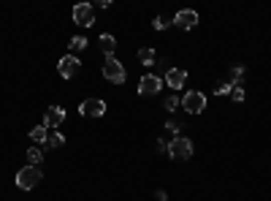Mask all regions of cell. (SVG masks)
<instances>
[{"label": "cell", "instance_id": "obj_21", "mask_svg": "<svg viewBox=\"0 0 271 201\" xmlns=\"http://www.w3.org/2000/svg\"><path fill=\"white\" fill-rule=\"evenodd\" d=\"M230 98H233L236 104H241V100H244V84L241 87H233V90H230Z\"/></svg>", "mask_w": 271, "mask_h": 201}, {"label": "cell", "instance_id": "obj_12", "mask_svg": "<svg viewBox=\"0 0 271 201\" xmlns=\"http://www.w3.org/2000/svg\"><path fill=\"white\" fill-rule=\"evenodd\" d=\"M101 49H103V55L106 57H114V49H117V41H114V36H109V33H103L101 36Z\"/></svg>", "mask_w": 271, "mask_h": 201}, {"label": "cell", "instance_id": "obj_5", "mask_svg": "<svg viewBox=\"0 0 271 201\" xmlns=\"http://www.w3.org/2000/svg\"><path fill=\"white\" fill-rule=\"evenodd\" d=\"M160 87H163V79L157 76V73H144L141 82H138V95H144V98L157 95V92H160Z\"/></svg>", "mask_w": 271, "mask_h": 201}, {"label": "cell", "instance_id": "obj_20", "mask_svg": "<svg viewBox=\"0 0 271 201\" xmlns=\"http://www.w3.org/2000/svg\"><path fill=\"white\" fill-rule=\"evenodd\" d=\"M182 106V100H179V95H171V98H166V109L168 112H176Z\"/></svg>", "mask_w": 271, "mask_h": 201}, {"label": "cell", "instance_id": "obj_8", "mask_svg": "<svg viewBox=\"0 0 271 201\" xmlns=\"http://www.w3.org/2000/svg\"><path fill=\"white\" fill-rule=\"evenodd\" d=\"M79 68H82V60H79L76 55H71V52H68L65 57H60V63H57V71H60V76H63V79L76 76Z\"/></svg>", "mask_w": 271, "mask_h": 201}, {"label": "cell", "instance_id": "obj_9", "mask_svg": "<svg viewBox=\"0 0 271 201\" xmlns=\"http://www.w3.org/2000/svg\"><path fill=\"white\" fill-rule=\"evenodd\" d=\"M63 123H65V109L63 106H49V109L44 112V128L55 131V128H60Z\"/></svg>", "mask_w": 271, "mask_h": 201}, {"label": "cell", "instance_id": "obj_17", "mask_svg": "<svg viewBox=\"0 0 271 201\" xmlns=\"http://www.w3.org/2000/svg\"><path fill=\"white\" fill-rule=\"evenodd\" d=\"M46 144H49L52 150H60V147L65 144V136H63V133H57V131H49V139H46Z\"/></svg>", "mask_w": 271, "mask_h": 201}, {"label": "cell", "instance_id": "obj_7", "mask_svg": "<svg viewBox=\"0 0 271 201\" xmlns=\"http://www.w3.org/2000/svg\"><path fill=\"white\" fill-rule=\"evenodd\" d=\"M79 115L82 117H103L106 115V100L101 98H87L79 104Z\"/></svg>", "mask_w": 271, "mask_h": 201}, {"label": "cell", "instance_id": "obj_10", "mask_svg": "<svg viewBox=\"0 0 271 201\" xmlns=\"http://www.w3.org/2000/svg\"><path fill=\"white\" fill-rule=\"evenodd\" d=\"M174 25H176L179 30H193L195 25H198V11H193V9H182V11H176Z\"/></svg>", "mask_w": 271, "mask_h": 201}, {"label": "cell", "instance_id": "obj_25", "mask_svg": "<svg viewBox=\"0 0 271 201\" xmlns=\"http://www.w3.org/2000/svg\"><path fill=\"white\" fill-rule=\"evenodd\" d=\"M155 196H157V201H166V198H168V193H166V190H157Z\"/></svg>", "mask_w": 271, "mask_h": 201}, {"label": "cell", "instance_id": "obj_2", "mask_svg": "<svg viewBox=\"0 0 271 201\" xmlns=\"http://www.w3.org/2000/svg\"><path fill=\"white\" fill-rule=\"evenodd\" d=\"M41 179H44V174H41L38 166H25V169L17 171V185L22 187V190H33Z\"/></svg>", "mask_w": 271, "mask_h": 201}, {"label": "cell", "instance_id": "obj_24", "mask_svg": "<svg viewBox=\"0 0 271 201\" xmlns=\"http://www.w3.org/2000/svg\"><path fill=\"white\" fill-rule=\"evenodd\" d=\"M155 150H157V152H168V144L163 142V139H157V142H155Z\"/></svg>", "mask_w": 271, "mask_h": 201}, {"label": "cell", "instance_id": "obj_1", "mask_svg": "<svg viewBox=\"0 0 271 201\" xmlns=\"http://www.w3.org/2000/svg\"><path fill=\"white\" fill-rule=\"evenodd\" d=\"M168 155L174 158L176 163L190 160V158H193V142H190V139H184V136L171 139V142H168Z\"/></svg>", "mask_w": 271, "mask_h": 201}, {"label": "cell", "instance_id": "obj_4", "mask_svg": "<svg viewBox=\"0 0 271 201\" xmlns=\"http://www.w3.org/2000/svg\"><path fill=\"white\" fill-rule=\"evenodd\" d=\"M103 76L109 79V82H114V84H122L125 79H128V73H125V65H122L117 57H106V63H103Z\"/></svg>", "mask_w": 271, "mask_h": 201}, {"label": "cell", "instance_id": "obj_15", "mask_svg": "<svg viewBox=\"0 0 271 201\" xmlns=\"http://www.w3.org/2000/svg\"><path fill=\"white\" fill-rule=\"evenodd\" d=\"M87 44H90V41H87L84 36H74V38H71V44H68V46H71V55H76V57H79V52L87 49Z\"/></svg>", "mask_w": 271, "mask_h": 201}, {"label": "cell", "instance_id": "obj_18", "mask_svg": "<svg viewBox=\"0 0 271 201\" xmlns=\"http://www.w3.org/2000/svg\"><path fill=\"white\" fill-rule=\"evenodd\" d=\"M41 160H44L41 147H30V150H28V166H38Z\"/></svg>", "mask_w": 271, "mask_h": 201}, {"label": "cell", "instance_id": "obj_23", "mask_svg": "<svg viewBox=\"0 0 271 201\" xmlns=\"http://www.w3.org/2000/svg\"><path fill=\"white\" fill-rule=\"evenodd\" d=\"M166 128H168V131H174V133H179V131H182V123H176V120H168Z\"/></svg>", "mask_w": 271, "mask_h": 201}, {"label": "cell", "instance_id": "obj_3", "mask_svg": "<svg viewBox=\"0 0 271 201\" xmlns=\"http://www.w3.org/2000/svg\"><path fill=\"white\" fill-rule=\"evenodd\" d=\"M182 109L187 112V115H201L203 109H206V95H203L201 90H190L182 95Z\"/></svg>", "mask_w": 271, "mask_h": 201}, {"label": "cell", "instance_id": "obj_6", "mask_svg": "<svg viewBox=\"0 0 271 201\" xmlns=\"http://www.w3.org/2000/svg\"><path fill=\"white\" fill-rule=\"evenodd\" d=\"M74 22L79 25V28H92L95 25V11H92V6L90 3H79L74 6Z\"/></svg>", "mask_w": 271, "mask_h": 201}, {"label": "cell", "instance_id": "obj_13", "mask_svg": "<svg viewBox=\"0 0 271 201\" xmlns=\"http://www.w3.org/2000/svg\"><path fill=\"white\" fill-rule=\"evenodd\" d=\"M241 82H244V65H233V68L228 71V84L241 87Z\"/></svg>", "mask_w": 271, "mask_h": 201}, {"label": "cell", "instance_id": "obj_11", "mask_svg": "<svg viewBox=\"0 0 271 201\" xmlns=\"http://www.w3.org/2000/svg\"><path fill=\"white\" fill-rule=\"evenodd\" d=\"M184 82H187V71L184 68H168V73H166V84L168 87L179 90V87H184Z\"/></svg>", "mask_w": 271, "mask_h": 201}, {"label": "cell", "instance_id": "obj_16", "mask_svg": "<svg viewBox=\"0 0 271 201\" xmlns=\"http://www.w3.org/2000/svg\"><path fill=\"white\" fill-rule=\"evenodd\" d=\"M30 139L36 144H46V139H49V128H44V125H36V128L30 131Z\"/></svg>", "mask_w": 271, "mask_h": 201}, {"label": "cell", "instance_id": "obj_14", "mask_svg": "<svg viewBox=\"0 0 271 201\" xmlns=\"http://www.w3.org/2000/svg\"><path fill=\"white\" fill-rule=\"evenodd\" d=\"M155 60H157L155 49H149V46H144V49H138V63H141V65H155Z\"/></svg>", "mask_w": 271, "mask_h": 201}, {"label": "cell", "instance_id": "obj_19", "mask_svg": "<svg viewBox=\"0 0 271 201\" xmlns=\"http://www.w3.org/2000/svg\"><path fill=\"white\" fill-rule=\"evenodd\" d=\"M230 90H233V87H230L228 82H217L214 84V95H230Z\"/></svg>", "mask_w": 271, "mask_h": 201}, {"label": "cell", "instance_id": "obj_22", "mask_svg": "<svg viewBox=\"0 0 271 201\" xmlns=\"http://www.w3.org/2000/svg\"><path fill=\"white\" fill-rule=\"evenodd\" d=\"M166 17H155V22H152V28H155V30H166Z\"/></svg>", "mask_w": 271, "mask_h": 201}]
</instances>
